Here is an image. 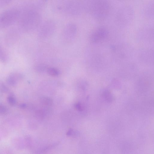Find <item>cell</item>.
<instances>
[{
	"instance_id": "603a6c76",
	"label": "cell",
	"mask_w": 154,
	"mask_h": 154,
	"mask_svg": "<svg viewBox=\"0 0 154 154\" xmlns=\"http://www.w3.org/2000/svg\"></svg>"
},
{
	"instance_id": "9a60e30c",
	"label": "cell",
	"mask_w": 154,
	"mask_h": 154,
	"mask_svg": "<svg viewBox=\"0 0 154 154\" xmlns=\"http://www.w3.org/2000/svg\"><path fill=\"white\" fill-rule=\"evenodd\" d=\"M7 101L8 104L12 106H15L17 103L15 97L12 94H10L7 98Z\"/></svg>"
},
{
	"instance_id": "4fadbf2b",
	"label": "cell",
	"mask_w": 154,
	"mask_h": 154,
	"mask_svg": "<svg viewBox=\"0 0 154 154\" xmlns=\"http://www.w3.org/2000/svg\"><path fill=\"white\" fill-rule=\"evenodd\" d=\"M146 15L148 17H152L153 15V2L150 3L148 5L146 9Z\"/></svg>"
},
{
	"instance_id": "ba28073f",
	"label": "cell",
	"mask_w": 154,
	"mask_h": 154,
	"mask_svg": "<svg viewBox=\"0 0 154 154\" xmlns=\"http://www.w3.org/2000/svg\"><path fill=\"white\" fill-rule=\"evenodd\" d=\"M23 78V75L21 73L17 72L12 73L7 77L6 82L8 85L14 87L17 85L18 82L22 79Z\"/></svg>"
},
{
	"instance_id": "3957f363",
	"label": "cell",
	"mask_w": 154,
	"mask_h": 154,
	"mask_svg": "<svg viewBox=\"0 0 154 154\" xmlns=\"http://www.w3.org/2000/svg\"><path fill=\"white\" fill-rule=\"evenodd\" d=\"M19 20L21 26L27 31L34 30L40 25L41 16L38 11L34 8H28L20 14Z\"/></svg>"
},
{
	"instance_id": "7a4b0ae2",
	"label": "cell",
	"mask_w": 154,
	"mask_h": 154,
	"mask_svg": "<svg viewBox=\"0 0 154 154\" xmlns=\"http://www.w3.org/2000/svg\"><path fill=\"white\" fill-rule=\"evenodd\" d=\"M110 5L108 0H90L87 9L95 19L103 20L109 14Z\"/></svg>"
},
{
	"instance_id": "277c9868",
	"label": "cell",
	"mask_w": 154,
	"mask_h": 154,
	"mask_svg": "<svg viewBox=\"0 0 154 154\" xmlns=\"http://www.w3.org/2000/svg\"><path fill=\"white\" fill-rule=\"evenodd\" d=\"M20 12L17 9L11 8L0 13V29L7 28L19 20Z\"/></svg>"
},
{
	"instance_id": "8992f818",
	"label": "cell",
	"mask_w": 154,
	"mask_h": 154,
	"mask_svg": "<svg viewBox=\"0 0 154 154\" xmlns=\"http://www.w3.org/2000/svg\"><path fill=\"white\" fill-rule=\"evenodd\" d=\"M56 27L54 22L52 20L44 22L39 28L38 35L39 37L45 38L49 37L54 33Z\"/></svg>"
},
{
	"instance_id": "5bb4252c",
	"label": "cell",
	"mask_w": 154,
	"mask_h": 154,
	"mask_svg": "<svg viewBox=\"0 0 154 154\" xmlns=\"http://www.w3.org/2000/svg\"><path fill=\"white\" fill-rule=\"evenodd\" d=\"M46 71L49 75L52 76H57L60 73L58 69L52 67H48Z\"/></svg>"
},
{
	"instance_id": "cb8c5ba5",
	"label": "cell",
	"mask_w": 154,
	"mask_h": 154,
	"mask_svg": "<svg viewBox=\"0 0 154 154\" xmlns=\"http://www.w3.org/2000/svg\"></svg>"
},
{
	"instance_id": "44dd1931",
	"label": "cell",
	"mask_w": 154,
	"mask_h": 154,
	"mask_svg": "<svg viewBox=\"0 0 154 154\" xmlns=\"http://www.w3.org/2000/svg\"><path fill=\"white\" fill-rule=\"evenodd\" d=\"M88 5L90 0H80Z\"/></svg>"
},
{
	"instance_id": "9c48e42d",
	"label": "cell",
	"mask_w": 154,
	"mask_h": 154,
	"mask_svg": "<svg viewBox=\"0 0 154 154\" xmlns=\"http://www.w3.org/2000/svg\"><path fill=\"white\" fill-rule=\"evenodd\" d=\"M108 35L107 31L104 28L100 27L96 29L92 34L91 40L92 42H96L99 39L104 38Z\"/></svg>"
},
{
	"instance_id": "2e32d148",
	"label": "cell",
	"mask_w": 154,
	"mask_h": 154,
	"mask_svg": "<svg viewBox=\"0 0 154 154\" xmlns=\"http://www.w3.org/2000/svg\"><path fill=\"white\" fill-rule=\"evenodd\" d=\"M9 88L3 82H0V93H4L7 92Z\"/></svg>"
},
{
	"instance_id": "d6986e66",
	"label": "cell",
	"mask_w": 154,
	"mask_h": 154,
	"mask_svg": "<svg viewBox=\"0 0 154 154\" xmlns=\"http://www.w3.org/2000/svg\"><path fill=\"white\" fill-rule=\"evenodd\" d=\"M19 107L21 109H23L26 108V104L25 103H21L19 105Z\"/></svg>"
},
{
	"instance_id": "ac0fdd59",
	"label": "cell",
	"mask_w": 154,
	"mask_h": 154,
	"mask_svg": "<svg viewBox=\"0 0 154 154\" xmlns=\"http://www.w3.org/2000/svg\"><path fill=\"white\" fill-rule=\"evenodd\" d=\"M12 1L13 0H0V8L7 5Z\"/></svg>"
},
{
	"instance_id": "6da1fadb",
	"label": "cell",
	"mask_w": 154,
	"mask_h": 154,
	"mask_svg": "<svg viewBox=\"0 0 154 154\" xmlns=\"http://www.w3.org/2000/svg\"><path fill=\"white\" fill-rule=\"evenodd\" d=\"M54 3L56 10L70 16H77L86 11L85 5L80 0H55Z\"/></svg>"
},
{
	"instance_id": "30bf717a",
	"label": "cell",
	"mask_w": 154,
	"mask_h": 154,
	"mask_svg": "<svg viewBox=\"0 0 154 154\" xmlns=\"http://www.w3.org/2000/svg\"><path fill=\"white\" fill-rule=\"evenodd\" d=\"M12 143L17 149H20L23 147L22 141L20 137H17L14 138L12 140Z\"/></svg>"
},
{
	"instance_id": "e0dca14e",
	"label": "cell",
	"mask_w": 154,
	"mask_h": 154,
	"mask_svg": "<svg viewBox=\"0 0 154 154\" xmlns=\"http://www.w3.org/2000/svg\"><path fill=\"white\" fill-rule=\"evenodd\" d=\"M7 108L6 106L3 103L0 102V114H5L7 112Z\"/></svg>"
},
{
	"instance_id": "7c38bea8",
	"label": "cell",
	"mask_w": 154,
	"mask_h": 154,
	"mask_svg": "<svg viewBox=\"0 0 154 154\" xmlns=\"http://www.w3.org/2000/svg\"><path fill=\"white\" fill-rule=\"evenodd\" d=\"M7 54L4 49L0 46V60L3 63H6L8 60Z\"/></svg>"
},
{
	"instance_id": "5b68a950",
	"label": "cell",
	"mask_w": 154,
	"mask_h": 154,
	"mask_svg": "<svg viewBox=\"0 0 154 154\" xmlns=\"http://www.w3.org/2000/svg\"><path fill=\"white\" fill-rule=\"evenodd\" d=\"M133 11L130 7H122L118 10L115 15V20L120 23H127L132 19Z\"/></svg>"
},
{
	"instance_id": "7402d4cb",
	"label": "cell",
	"mask_w": 154,
	"mask_h": 154,
	"mask_svg": "<svg viewBox=\"0 0 154 154\" xmlns=\"http://www.w3.org/2000/svg\"><path fill=\"white\" fill-rule=\"evenodd\" d=\"M41 0L45 2V1H47L48 0Z\"/></svg>"
},
{
	"instance_id": "52a82bcc",
	"label": "cell",
	"mask_w": 154,
	"mask_h": 154,
	"mask_svg": "<svg viewBox=\"0 0 154 154\" xmlns=\"http://www.w3.org/2000/svg\"><path fill=\"white\" fill-rule=\"evenodd\" d=\"M77 32L76 25L72 23H67L65 26L63 32L64 38L67 41H70L75 37Z\"/></svg>"
},
{
	"instance_id": "ffe728a7",
	"label": "cell",
	"mask_w": 154,
	"mask_h": 154,
	"mask_svg": "<svg viewBox=\"0 0 154 154\" xmlns=\"http://www.w3.org/2000/svg\"><path fill=\"white\" fill-rule=\"evenodd\" d=\"M76 107L79 110L81 111L82 110V107L79 104H77L76 106Z\"/></svg>"
},
{
	"instance_id": "8fae6325",
	"label": "cell",
	"mask_w": 154,
	"mask_h": 154,
	"mask_svg": "<svg viewBox=\"0 0 154 154\" xmlns=\"http://www.w3.org/2000/svg\"><path fill=\"white\" fill-rule=\"evenodd\" d=\"M48 68L46 64L39 63L35 65L34 69L37 72L41 73L47 71Z\"/></svg>"
}]
</instances>
